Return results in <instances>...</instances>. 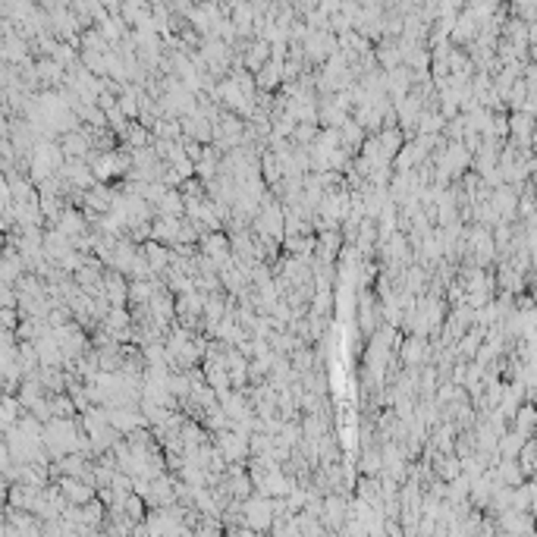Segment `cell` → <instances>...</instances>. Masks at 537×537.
Returning <instances> with one entry per match:
<instances>
[{
  "label": "cell",
  "mask_w": 537,
  "mask_h": 537,
  "mask_svg": "<svg viewBox=\"0 0 537 537\" xmlns=\"http://www.w3.org/2000/svg\"><path fill=\"white\" fill-rule=\"evenodd\" d=\"M242 522L252 531H271L273 522V503L271 497H261V493H248L242 500Z\"/></svg>",
  "instance_id": "obj_1"
},
{
  "label": "cell",
  "mask_w": 537,
  "mask_h": 537,
  "mask_svg": "<svg viewBox=\"0 0 537 537\" xmlns=\"http://www.w3.org/2000/svg\"><path fill=\"white\" fill-rule=\"evenodd\" d=\"M399 361L406 367H421V365H428L430 358H434V343L428 340V336H421V334H412V336H406V340L399 343Z\"/></svg>",
  "instance_id": "obj_2"
},
{
  "label": "cell",
  "mask_w": 537,
  "mask_h": 537,
  "mask_svg": "<svg viewBox=\"0 0 537 537\" xmlns=\"http://www.w3.org/2000/svg\"><path fill=\"white\" fill-rule=\"evenodd\" d=\"M154 217H183L185 214V198L179 195V189H167L154 204Z\"/></svg>",
  "instance_id": "obj_3"
},
{
  "label": "cell",
  "mask_w": 537,
  "mask_h": 537,
  "mask_svg": "<svg viewBox=\"0 0 537 537\" xmlns=\"http://www.w3.org/2000/svg\"><path fill=\"white\" fill-rule=\"evenodd\" d=\"M381 465H383V459H381V446H371V443H367V446L361 449L358 471H361V475H381Z\"/></svg>",
  "instance_id": "obj_4"
},
{
  "label": "cell",
  "mask_w": 537,
  "mask_h": 537,
  "mask_svg": "<svg viewBox=\"0 0 537 537\" xmlns=\"http://www.w3.org/2000/svg\"><path fill=\"white\" fill-rule=\"evenodd\" d=\"M19 412H22L19 399H10V396H3V399H0V428H3V430L13 428V424L19 421Z\"/></svg>",
  "instance_id": "obj_5"
}]
</instances>
